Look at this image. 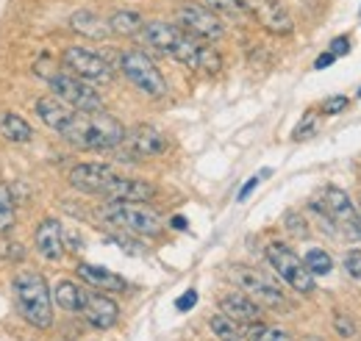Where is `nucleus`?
<instances>
[{
    "label": "nucleus",
    "mask_w": 361,
    "mask_h": 341,
    "mask_svg": "<svg viewBox=\"0 0 361 341\" xmlns=\"http://www.w3.org/2000/svg\"><path fill=\"white\" fill-rule=\"evenodd\" d=\"M142 39L147 44H153V50L170 56L180 61L189 70H206V73H217L223 67L220 53L206 44L203 39L189 37L183 28H178L176 23H164V20H150L142 28Z\"/></svg>",
    "instance_id": "f257e3e1"
},
{
    "label": "nucleus",
    "mask_w": 361,
    "mask_h": 341,
    "mask_svg": "<svg viewBox=\"0 0 361 341\" xmlns=\"http://www.w3.org/2000/svg\"><path fill=\"white\" fill-rule=\"evenodd\" d=\"M70 144L81 150H117L126 139V128L117 117L109 111H75L67 123V128L59 133Z\"/></svg>",
    "instance_id": "f03ea898"
},
{
    "label": "nucleus",
    "mask_w": 361,
    "mask_h": 341,
    "mask_svg": "<svg viewBox=\"0 0 361 341\" xmlns=\"http://www.w3.org/2000/svg\"><path fill=\"white\" fill-rule=\"evenodd\" d=\"M11 294H14L20 316L28 325H34L39 330H47L53 325V294H50V286L39 272L25 269V272L14 275Z\"/></svg>",
    "instance_id": "7ed1b4c3"
},
{
    "label": "nucleus",
    "mask_w": 361,
    "mask_h": 341,
    "mask_svg": "<svg viewBox=\"0 0 361 341\" xmlns=\"http://www.w3.org/2000/svg\"><path fill=\"white\" fill-rule=\"evenodd\" d=\"M100 219L131 236H159L164 230L161 213L147 203H106L100 209Z\"/></svg>",
    "instance_id": "20e7f679"
},
{
    "label": "nucleus",
    "mask_w": 361,
    "mask_h": 341,
    "mask_svg": "<svg viewBox=\"0 0 361 341\" xmlns=\"http://www.w3.org/2000/svg\"><path fill=\"white\" fill-rule=\"evenodd\" d=\"M264 256H267L270 266L275 269V275H278L289 289H295L298 294H312L317 289L314 275L306 269L303 258L298 256L289 244H283V242H270V244L264 247Z\"/></svg>",
    "instance_id": "39448f33"
},
{
    "label": "nucleus",
    "mask_w": 361,
    "mask_h": 341,
    "mask_svg": "<svg viewBox=\"0 0 361 341\" xmlns=\"http://www.w3.org/2000/svg\"><path fill=\"white\" fill-rule=\"evenodd\" d=\"M120 70H123V75L131 81V84L142 92V94H147V97H164L167 94V78L161 75V70L153 64V58L147 56V53H142V50H126L123 56H120Z\"/></svg>",
    "instance_id": "423d86ee"
},
{
    "label": "nucleus",
    "mask_w": 361,
    "mask_h": 341,
    "mask_svg": "<svg viewBox=\"0 0 361 341\" xmlns=\"http://www.w3.org/2000/svg\"><path fill=\"white\" fill-rule=\"evenodd\" d=\"M47 84H50L53 97H59L61 103H67L75 111H100L103 108L100 92L90 81H81L73 73H53V75H47Z\"/></svg>",
    "instance_id": "0eeeda50"
},
{
    "label": "nucleus",
    "mask_w": 361,
    "mask_h": 341,
    "mask_svg": "<svg viewBox=\"0 0 361 341\" xmlns=\"http://www.w3.org/2000/svg\"><path fill=\"white\" fill-rule=\"evenodd\" d=\"M61 64L67 67V73H73V75H78L81 81H90V84H109L114 78L111 64L100 53H94L90 47H81V44H70L61 53Z\"/></svg>",
    "instance_id": "6e6552de"
},
{
    "label": "nucleus",
    "mask_w": 361,
    "mask_h": 341,
    "mask_svg": "<svg viewBox=\"0 0 361 341\" xmlns=\"http://www.w3.org/2000/svg\"><path fill=\"white\" fill-rule=\"evenodd\" d=\"M176 25L183 28L189 37L195 39H203V42H214L226 34V25L223 20L209 11L203 3H183L176 8Z\"/></svg>",
    "instance_id": "1a4fd4ad"
},
{
    "label": "nucleus",
    "mask_w": 361,
    "mask_h": 341,
    "mask_svg": "<svg viewBox=\"0 0 361 341\" xmlns=\"http://www.w3.org/2000/svg\"><path fill=\"white\" fill-rule=\"evenodd\" d=\"M231 280L247 294L250 299H256L262 308H283L286 299H283V292L272 283L270 278L253 266H233L231 269Z\"/></svg>",
    "instance_id": "9d476101"
},
{
    "label": "nucleus",
    "mask_w": 361,
    "mask_h": 341,
    "mask_svg": "<svg viewBox=\"0 0 361 341\" xmlns=\"http://www.w3.org/2000/svg\"><path fill=\"white\" fill-rule=\"evenodd\" d=\"M314 209H319L328 219H334V222H336L339 228H345L348 233L359 236V211H356V206H353V200H350V194H348L345 189H339V186H325L322 200L314 203Z\"/></svg>",
    "instance_id": "9b49d317"
},
{
    "label": "nucleus",
    "mask_w": 361,
    "mask_h": 341,
    "mask_svg": "<svg viewBox=\"0 0 361 341\" xmlns=\"http://www.w3.org/2000/svg\"><path fill=\"white\" fill-rule=\"evenodd\" d=\"M242 3L247 8V17H253L264 31H270L275 37H289L295 31L292 14L281 0H242Z\"/></svg>",
    "instance_id": "f8f14e48"
},
{
    "label": "nucleus",
    "mask_w": 361,
    "mask_h": 341,
    "mask_svg": "<svg viewBox=\"0 0 361 341\" xmlns=\"http://www.w3.org/2000/svg\"><path fill=\"white\" fill-rule=\"evenodd\" d=\"M97 197H103L106 203H147L156 197V186L150 180H142V178L114 175Z\"/></svg>",
    "instance_id": "ddd939ff"
},
{
    "label": "nucleus",
    "mask_w": 361,
    "mask_h": 341,
    "mask_svg": "<svg viewBox=\"0 0 361 341\" xmlns=\"http://www.w3.org/2000/svg\"><path fill=\"white\" fill-rule=\"evenodd\" d=\"M120 147H126V153L134 159H156L167 153L170 142L153 125H136L134 130H126V139L120 142Z\"/></svg>",
    "instance_id": "4468645a"
},
{
    "label": "nucleus",
    "mask_w": 361,
    "mask_h": 341,
    "mask_svg": "<svg viewBox=\"0 0 361 341\" xmlns=\"http://www.w3.org/2000/svg\"><path fill=\"white\" fill-rule=\"evenodd\" d=\"M117 172L114 167L103 164V161H84V164H75L70 170V186L84 192V194H100L103 186L114 178Z\"/></svg>",
    "instance_id": "2eb2a0df"
},
{
    "label": "nucleus",
    "mask_w": 361,
    "mask_h": 341,
    "mask_svg": "<svg viewBox=\"0 0 361 341\" xmlns=\"http://www.w3.org/2000/svg\"><path fill=\"white\" fill-rule=\"evenodd\" d=\"M81 314H84V319L90 322L94 330H109L120 319V305L109 294H103V292H87Z\"/></svg>",
    "instance_id": "dca6fc26"
},
{
    "label": "nucleus",
    "mask_w": 361,
    "mask_h": 341,
    "mask_svg": "<svg viewBox=\"0 0 361 341\" xmlns=\"http://www.w3.org/2000/svg\"><path fill=\"white\" fill-rule=\"evenodd\" d=\"M34 250L45 261L64 258V228L56 216H45L34 230Z\"/></svg>",
    "instance_id": "f3484780"
},
{
    "label": "nucleus",
    "mask_w": 361,
    "mask_h": 341,
    "mask_svg": "<svg viewBox=\"0 0 361 341\" xmlns=\"http://www.w3.org/2000/svg\"><path fill=\"white\" fill-rule=\"evenodd\" d=\"M75 275H78L87 286L100 289L103 294H123V292H128V280H126L123 275H117V272H111V269H106V266H97V264L81 261V264L75 266Z\"/></svg>",
    "instance_id": "a211bd4d"
},
{
    "label": "nucleus",
    "mask_w": 361,
    "mask_h": 341,
    "mask_svg": "<svg viewBox=\"0 0 361 341\" xmlns=\"http://www.w3.org/2000/svg\"><path fill=\"white\" fill-rule=\"evenodd\" d=\"M220 314H226L228 319H233L236 325H250V322H262L264 311L245 292H228L226 297H220Z\"/></svg>",
    "instance_id": "6ab92c4d"
},
{
    "label": "nucleus",
    "mask_w": 361,
    "mask_h": 341,
    "mask_svg": "<svg viewBox=\"0 0 361 341\" xmlns=\"http://www.w3.org/2000/svg\"><path fill=\"white\" fill-rule=\"evenodd\" d=\"M34 111H37V117L45 123L47 128L56 130V133H61V130L67 128L70 117L75 114V108H70L67 103H61V100H59V97H53V94L39 97V100L34 103Z\"/></svg>",
    "instance_id": "aec40b11"
},
{
    "label": "nucleus",
    "mask_w": 361,
    "mask_h": 341,
    "mask_svg": "<svg viewBox=\"0 0 361 341\" xmlns=\"http://www.w3.org/2000/svg\"><path fill=\"white\" fill-rule=\"evenodd\" d=\"M50 294H53V302H56L61 311H67V314H81L84 299H87V289L78 286L75 280H59Z\"/></svg>",
    "instance_id": "412c9836"
},
{
    "label": "nucleus",
    "mask_w": 361,
    "mask_h": 341,
    "mask_svg": "<svg viewBox=\"0 0 361 341\" xmlns=\"http://www.w3.org/2000/svg\"><path fill=\"white\" fill-rule=\"evenodd\" d=\"M0 136L11 144H28L34 139V128L14 111H0Z\"/></svg>",
    "instance_id": "4be33fe9"
},
{
    "label": "nucleus",
    "mask_w": 361,
    "mask_h": 341,
    "mask_svg": "<svg viewBox=\"0 0 361 341\" xmlns=\"http://www.w3.org/2000/svg\"><path fill=\"white\" fill-rule=\"evenodd\" d=\"M70 28L78 31L81 37L87 39H106L111 31H109V23L103 17H97L94 11H75L70 17Z\"/></svg>",
    "instance_id": "5701e85b"
},
{
    "label": "nucleus",
    "mask_w": 361,
    "mask_h": 341,
    "mask_svg": "<svg viewBox=\"0 0 361 341\" xmlns=\"http://www.w3.org/2000/svg\"><path fill=\"white\" fill-rule=\"evenodd\" d=\"M106 23H109V31L117 34V37H136V34H142V28H145V17H142L139 11H131V8L114 11Z\"/></svg>",
    "instance_id": "b1692460"
},
{
    "label": "nucleus",
    "mask_w": 361,
    "mask_h": 341,
    "mask_svg": "<svg viewBox=\"0 0 361 341\" xmlns=\"http://www.w3.org/2000/svg\"><path fill=\"white\" fill-rule=\"evenodd\" d=\"M245 328V336L250 341H295L289 330L283 328H267L262 322H250V325H242Z\"/></svg>",
    "instance_id": "393cba45"
},
{
    "label": "nucleus",
    "mask_w": 361,
    "mask_h": 341,
    "mask_svg": "<svg viewBox=\"0 0 361 341\" xmlns=\"http://www.w3.org/2000/svg\"><path fill=\"white\" fill-rule=\"evenodd\" d=\"M203 6L209 11H214L220 20L223 17H231V20H245L247 17V8L242 0H203Z\"/></svg>",
    "instance_id": "a878e982"
},
{
    "label": "nucleus",
    "mask_w": 361,
    "mask_h": 341,
    "mask_svg": "<svg viewBox=\"0 0 361 341\" xmlns=\"http://www.w3.org/2000/svg\"><path fill=\"white\" fill-rule=\"evenodd\" d=\"M17 225V209H14V194L6 183H0V233H8Z\"/></svg>",
    "instance_id": "bb28decb"
},
{
    "label": "nucleus",
    "mask_w": 361,
    "mask_h": 341,
    "mask_svg": "<svg viewBox=\"0 0 361 341\" xmlns=\"http://www.w3.org/2000/svg\"><path fill=\"white\" fill-rule=\"evenodd\" d=\"M303 264H306V269H309L314 278L331 275V269H334V258L328 256L325 250H319V247H312V250L303 256Z\"/></svg>",
    "instance_id": "cd10ccee"
},
{
    "label": "nucleus",
    "mask_w": 361,
    "mask_h": 341,
    "mask_svg": "<svg viewBox=\"0 0 361 341\" xmlns=\"http://www.w3.org/2000/svg\"><path fill=\"white\" fill-rule=\"evenodd\" d=\"M209 328H212V333L217 336V339H236L239 336V325L233 322V319H228L226 314H214L212 319H209Z\"/></svg>",
    "instance_id": "c85d7f7f"
},
{
    "label": "nucleus",
    "mask_w": 361,
    "mask_h": 341,
    "mask_svg": "<svg viewBox=\"0 0 361 341\" xmlns=\"http://www.w3.org/2000/svg\"><path fill=\"white\" fill-rule=\"evenodd\" d=\"M334 330H336L342 339H353V336H356V325H353V319H350L345 311H336V314H334Z\"/></svg>",
    "instance_id": "c756f323"
},
{
    "label": "nucleus",
    "mask_w": 361,
    "mask_h": 341,
    "mask_svg": "<svg viewBox=\"0 0 361 341\" xmlns=\"http://www.w3.org/2000/svg\"><path fill=\"white\" fill-rule=\"evenodd\" d=\"M270 175H272L270 167H267V170H262V172H256V175H253V178H250V180H247V183H245V186L239 189V194H236V200H239V203H245V200H247V197L253 194V189H256V186H259V183H262L264 178H270Z\"/></svg>",
    "instance_id": "7c9ffc66"
},
{
    "label": "nucleus",
    "mask_w": 361,
    "mask_h": 341,
    "mask_svg": "<svg viewBox=\"0 0 361 341\" xmlns=\"http://www.w3.org/2000/svg\"><path fill=\"white\" fill-rule=\"evenodd\" d=\"M345 272L356 280L361 278V250H348L345 253Z\"/></svg>",
    "instance_id": "2f4dec72"
},
{
    "label": "nucleus",
    "mask_w": 361,
    "mask_h": 341,
    "mask_svg": "<svg viewBox=\"0 0 361 341\" xmlns=\"http://www.w3.org/2000/svg\"><path fill=\"white\" fill-rule=\"evenodd\" d=\"M348 103H350V100H348L345 94H334V97H328V100L322 103V111H325V114H342V111L348 108Z\"/></svg>",
    "instance_id": "473e14b6"
},
{
    "label": "nucleus",
    "mask_w": 361,
    "mask_h": 341,
    "mask_svg": "<svg viewBox=\"0 0 361 341\" xmlns=\"http://www.w3.org/2000/svg\"><path fill=\"white\" fill-rule=\"evenodd\" d=\"M195 305H197V289H186V292H183V294L176 299V311H180V314L192 311Z\"/></svg>",
    "instance_id": "72a5a7b5"
},
{
    "label": "nucleus",
    "mask_w": 361,
    "mask_h": 341,
    "mask_svg": "<svg viewBox=\"0 0 361 341\" xmlns=\"http://www.w3.org/2000/svg\"><path fill=\"white\" fill-rule=\"evenodd\" d=\"M314 128H317V123H314V117H306L298 128H295V139L300 142V139H306V136H312L314 133Z\"/></svg>",
    "instance_id": "f704fd0d"
},
{
    "label": "nucleus",
    "mask_w": 361,
    "mask_h": 341,
    "mask_svg": "<svg viewBox=\"0 0 361 341\" xmlns=\"http://www.w3.org/2000/svg\"><path fill=\"white\" fill-rule=\"evenodd\" d=\"M286 228H289V230H295L298 236H306V225H303V219H300L295 211L286 213Z\"/></svg>",
    "instance_id": "c9c22d12"
},
{
    "label": "nucleus",
    "mask_w": 361,
    "mask_h": 341,
    "mask_svg": "<svg viewBox=\"0 0 361 341\" xmlns=\"http://www.w3.org/2000/svg\"><path fill=\"white\" fill-rule=\"evenodd\" d=\"M328 50H331V53L339 58V56H345V53L350 50V39H348V37H336V39L331 42V47H328Z\"/></svg>",
    "instance_id": "e433bc0d"
},
{
    "label": "nucleus",
    "mask_w": 361,
    "mask_h": 341,
    "mask_svg": "<svg viewBox=\"0 0 361 341\" xmlns=\"http://www.w3.org/2000/svg\"><path fill=\"white\" fill-rule=\"evenodd\" d=\"M334 61H336V56H334V53H331V50H325V53H319V56H317V61H314V70H328V67H331V64H334Z\"/></svg>",
    "instance_id": "4c0bfd02"
},
{
    "label": "nucleus",
    "mask_w": 361,
    "mask_h": 341,
    "mask_svg": "<svg viewBox=\"0 0 361 341\" xmlns=\"http://www.w3.org/2000/svg\"><path fill=\"white\" fill-rule=\"evenodd\" d=\"M170 228H176V230H186L189 225H186V219H183V216H173V219H170Z\"/></svg>",
    "instance_id": "58836bf2"
},
{
    "label": "nucleus",
    "mask_w": 361,
    "mask_h": 341,
    "mask_svg": "<svg viewBox=\"0 0 361 341\" xmlns=\"http://www.w3.org/2000/svg\"><path fill=\"white\" fill-rule=\"evenodd\" d=\"M356 211H359V236H361V200H359V206H356Z\"/></svg>",
    "instance_id": "ea45409f"
},
{
    "label": "nucleus",
    "mask_w": 361,
    "mask_h": 341,
    "mask_svg": "<svg viewBox=\"0 0 361 341\" xmlns=\"http://www.w3.org/2000/svg\"><path fill=\"white\" fill-rule=\"evenodd\" d=\"M359 97H361V89H359Z\"/></svg>",
    "instance_id": "a19ab883"
},
{
    "label": "nucleus",
    "mask_w": 361,
    "mask_h": 341,
    "mask_svg": "<svg viewBox=\"0 0 361 341\" xmlns=\"http://www.w3.org/2000/svg\"><path fill=\"white\" fill-rule=\"evenodd\" d=\"M228 341H236V339H228Z\"/></svg>",
    "instance_id": "79ce46f5"
}]
</instances>
